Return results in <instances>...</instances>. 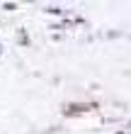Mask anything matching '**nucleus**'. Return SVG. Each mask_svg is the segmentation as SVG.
I'll return each instance as SVG.
<instances>
[]
</instances>
